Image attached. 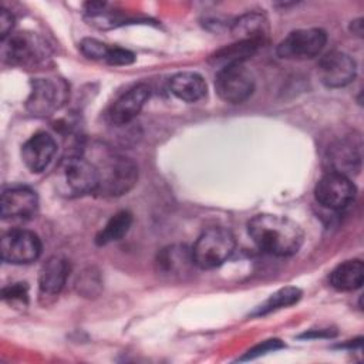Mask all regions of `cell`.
I'll use <instances>...</instances> for the list:
<instances>
[{
    "label": "cell",
    "instance_id": "obj_1",
    "mask_svg": "<svg viewBox=\"0 0 364 364\" xmlns=\"http://www.w3.org/2000/svg\"><path fill=\"white\" fill-rule=\"evenodd\" d=\"M247 232L259 249L282 257L296 255L304 240V233L294 220L272 213L252 218Z\"/></svg>",
    "mask_w": 364,
    "mask_h": 364
},
{
    "label": "cell",
    "instance_id": "obj_2",
    "mask_svg": "<svg viewBox=\"0 0 364 364\" xmlns=\"http://www.w3.org/2000/svg\"><path fill=\"white\" fill-rule=\"evenodd\" d=\"M90 161L97 171L95 193L101 196L115 198L125 195L138 181L136 164L124 155L109 149H98Z\"/></svg>",
    "mask_w": 364,
    "mask_h": 364
},
{
    "label": "cell",
    "instance_id": "obj_3",
    "mask_svg": "<svg viewBox=\"0 0 364 364\" xmlns=\"http://www.w3.org/2000/svg\"><path fill=\"white\" fill-rule=\"evenodd\" d=\"M55 191L65 198H78L97 191V171L94 164L78 154L65 156L54 172Z\"/></svg>",
    "mask_w": 364,
    "mask_h": 364
},
{
    "label": "cell",
    "instance_id": "obj_4",
    "mask_svg": "<svg viewBox=\"0 0 364 364\" xmlns=\"http://www.w3.org/2000/svg\"><path fill=\"white\" fill-rule=\"evenodd\" d=\"M235 236L225 228H209L195 242L192 259L199 269H215L229 259L235 249Z\"/></svg>",
    "mask_w": 364,
    "mask_h": 364
},
{
    "label": "cell",
    "instance_id": "obj_5",
    "mask_svg": "<svg viewBox=\"0 0 364 364\" xmlns=\"http://www.w3.org/2000/svg\"><path fill=\"white\" fill-rule=\"evenodd\" d=\"M68 87L63 80L36 78L26 101L27 111L34 117H48L58 111L67 101Z\"/></svg>",
    "mask_w": 364,
    "mask_h": 364
},
{
    "label": "cell",
    "instance_id": "obj_6",
    "mask_svg": "<svg viewBox=\"0 0 364 364\" xmlns=\"http://www.w3.org/2000/svg\"><path fill=\"white\" fill-rule=\"evenodd\" d=\"M327 34L321 28H299L291 31L277 46V55L284 60L303 61L321 53Z\"/></svg>",
    "mask_w": 364,
    "mask_h": 364
},
{
    "label": "cell",
    "instance_id": "obj_7",
    "mask_svg": "<svg viewBox=\"0 0 364 364\" xmlns=\"http://www.w3.org/2000/svg\"><path fill=\"white\" fill-rule=\"evenodd\" d=\"M215 88L223 101L240 104L252 95L255 78L243 64H233L219 68L215 77Z\"/></svg>",
    "mask_w": 364,
    "mask_h": 364
},
{
    "label": "cell",
    "instance_id": "obj_8",
    "mask_svg": "<svg viewBox=\"0 0 364 364\" xmlns=\"http://www.w3.org/2000/svg\"><path fill=\"white\" fill-rule=\"evenodd\" d=\"M314 196L321 206L340 210L354 199L355 186L348 176L328 171L318 179L314 188Z\"/></svg>",
    "mask_w": 364,
    "mask_h": 364
},
{
    "label": "cell",
    "instance_id": "obj_9",
    "mask_svg": "<svg viewBox=\"0 0 364 364\" xmlns=\"http://www.w3.org/2000/svg\"><path fill=\"white\" fill-rule=\"evenodd\" d=\"M1 259L11 264H27L41 255L40 237L24 229H14L1 237Z\"/></svg>",
    "mask_w": 364,
    "mask_h": 364
},
{
    "label": "cell",
    "instance_id": "obj_10",
    "mask_svg": "<svg viewBox=\"0 0 364 364\" xmlns=\"http://www.w3.org/2000/svg\"><path fill=\"white\" fill-rule=\"evenodd\" d=\"M317 74L324 85L338 88L350 84L355 78L357 65L351 55L334 50L320 58Z\"/></svg>",
    "mask_w": 364,
    "mask_h": 364
},
{
    "label": "cell",
    "instance_id": "obj_11",
    "mask_svg": "<svg viewBox=\"0 0 364 364\" xmlns=\"http://www.w3.org/2000/svg\"><path fill=\"white\" fill-rule=\"evenodd\" d=\"M38 209L37 193L27 186L7 188L1 193L0 215L4 220L31 219Z\"/></svg>",
    "mask_w": 364,
    "mask_h": 364
},
{
    "label": "cell",
    "instance_id": "obj_12",
    "mask_svg": "<svg viewBox=\"0 0 364 364\" xmlns=\"http://www.w3.org/2000/svg\"><path fill=\"white\" fill-rule=\"evenodd\" d=\"M326 161L331 172L350 178L361 168V141L358 138H343L336 141L327 151Z\"/></svg>",
    "mask_w": 364,
    "mask_h": 364
},
{
    "label": "cell",
    "instance_id": "obj_13",
    "mask_svg": "<svg viewBox=\"0 0 364 364\" xmlns=\"http://www.w3.org/2000/svg\"><path fill=\"white\" fill-rule=\"evenodd\" d=\"M3 60L10 65L34 64L43 57V44L34 36L17 33L1 40Z\"/></svg>",
    "mask_w": 364,
    "mask_h": 364
},
{
    "label": "cell",
    "instance_id": "obj_14",
    "mask_svg": "<svg viewBox=\"0 0 364 364\" xmlns=\"http://www.w3.org/2000/svg\"><path fill=\"white\" fill-rule=\"evenodd\" d=\"M70 263L61 256H51L40 269L38 274V296L40 301L48 303L51 299L57 297L63 290L68 274Z\"/></svg>",
    "mask_w": 364,
    "mask_h": 364
},
{
    "label": "cell",
    "instance_id": "obj_15",
    "mask_svg": "<svg viewBox=\"0 0 364 364\" xmlns=\"http://www.w3.org/2000/svg\"><path fill=\"white\" fill-rule=\"evenodd\" d=\"M55 151V139L47 132H37L24 142L21 148V158L31 172L38 173L50 165Z\"/></svg>",
    "mask_w": 364,
    "mask_h": 364
},
{
    "label": "cell",
    "instance_id": "obj_16",
    "mask_svg": "<svg viewBox=\"0 0 364 364\" xmlns=\"http://www.w3.org/2000/svg\"><path fill=\"white\" fill-rule=\"evenodd\" d=\"M151 90L146 84H138L122 94L109 109V119L115 125L129 124L142 109L149 98Z\"/></svg>",
    "mask_w": 364,
    "mask_h": 364
},
{
    "label": "cell",
    "instance_id": "obj_17",
    "mask_svg": "<svg viewBox=\"0 0 364 364\" xmlns=\"http://www.w3.org/2000/svg\"><path fill=\"white\" fill-rule=\"evenodd\" d=\"M195 266L192 250L183 245H172L162 249L156 257L158 273L168 277H182Z\"/></svg>",
    "mask_w": 364,
    "mask_h": 364
},
{
    "label": "cell",
    "instance_id": "obj_18",
    "mask_svg": "<svg viewBox=\"0 0 364 364\" xmlns=\"http://www.w3.org/2000/svg\"><path fill=\"white\" fill-rule=\"evenodd\" d=\"M232 34L236 41L262 44L269 34V21L260 13H246L232 24Z\"/></svg>",
    "mask_w": 364,
    "mask_h": 364
},
{
    "label": "cell",
    "instance_id": "obj_19",
    "mask_svg": "<svg viewBox=\"0 0 364 364\" xmlns=\"http://www.w3.org/2000/svg\"><path fill=\"white\" fill-rule=\"evenodd\" d=\"M169 88L175 97L186 102H195L206 95V82L198 73L183 71L175 74L169 81Z\"/></svg>",
    "mask_w": 364,
    "mask_h": 364
},
{
    "label": "cell",
    "instance_id": "obj_20",
    "mask_svg": "<svg viewBox=\"0 0 364 364\" xmlns=\"http://www.w3.org/2000/svg\"><path fill=\"white\" fill-rule=\"evenodd\" d=\"M364 280V266L358 259L340 263L330 274V284L338 291H353L361 287Z\"/></svg>",
    "mask_w": 364,
    "mask_h": 364
},
{
    "label": "cell",
    "instance_id": "obj_21",
    "mask_svg": "<svg viewBox=\"0 0 364 364\" xmlns=\"http://www.w3.org/2000/svg\"><path fill=\"white\" fill-rule=\"evenodd\" d=\"M259 47L260 46L255 43L236 41L235 44L216 51L210 57V63H213L215 65H219L220 68L233 65V64H243L247 58H250L256 53Z\"/></svg>",
    "mask_w": 364,
    "mask_h": 364
},
{
    "label": "cell",
    "instance_id": "obj_22",
    "mask_svg": "<svg viewBox=\"0 0 364 364\" xmlns=\"http://www.w3.org/2000/svg\"><path fill=\"white\" fill-rule=\"evenodd\" d=\"M132 225V215L128 210H119L109 218L105 226L95 236V243L100 246L121 240Z\"/></svg>",
    "mask_w": 364,
    "mask_h": 364
},
{
    "label": "cell",
    "instance_id": "obj_23",
    "mask_svg": "<svg viewBox=\"0 0 364 364\" xmlns=\"http://www.w3.org/2000/svg\"><path fill=\"white\" fill-rule=\"evenodd\" d=\"M301 297V290L294 287V286H287L283 287L277 291H274L273 294H270V297L267 300H264L260 306H257L255 309V311H252V316H263L267 314L270 311L283 309V307H289L294 303H297Z\"/></svg>",
    "mask_w": 364,
    "mask_h": 364
},
{
    "label": "cell",
    "instance_id": "obj_24",
    "mask_svg": "<svg viewBox=\"0 0 364 364\" xmlns=\"http://www.w3.org/2000/svg\"><path fill=\"white\" fill-rule=\"evenodd\" d=\"M77 290H78V293H81L87 297L98 294L101 290V280H100L98 273L94 272L92 269L82 272L77 280Z\"/></svg>",
    "mask_w": 364,
    "mask_h": 364
},
{
    "label": "cell",
    "instance_id": "obj_25",
    "mask_svg": "<svg viewBox=\"0 0 364 364\" xmlns=\"http://www.w3.org/2000/svg\"><path fill=\"white\" fill-rule=\"evenodd\" d=\"M80 50L85 57H88L91 60H104L105 61L109 47L97 38L88 37V38L81 40Z\"/></svg>",
    "mask_w": 364,
    "mask_h": 364
},
{
    "label": "cell",
    "instance_id": "obj_26",
    "mask_svg": "<svg viewBox=\"0 0 364 364\" xmlns=\"http://www.w3.org/2000/svg\"><path fill=\"white\" fill-rule=\"evenodd\" d=\"M1 297L9 303H27L28 299V287L26 283H13L10 286L3 287Z\"/></svg>",
    "mask_w": 364,
    "mask_h": 364
},
{
    "label": "cell",
    "instance_id": "obj_27",
    "mask_svg": "<svg viewBox=\"0 0 364 364\" xmlns=\"http://www.w3.org/2000/svg\"><path fill=\"white\" fill-rule=\"evenodd\" d=\"M135 55L132 51L121 47H109L105 61L111 65H128L132 64Z\"/></svg>",
    "mask_w": 364,
    "mask_h": 364
},
{
    "label": "cell",
    "instance_id": "obj_28",
    "mask_svg": "<svg viewBox=\"0 0 364 364\" xmlns=\"http://www.w3.org/2000/svg\"><path fill=\"white\" fill-rule=\"evenodd\" d=\"M283 347H284V344H283L280 340H277V338L266 340V341H263V343L255 346L253 348H250V350L240 358V361H243V360H252V358L260 357V355H263V354H266V353H272V351H276V350L283 348Z\"/></svg>",
    "mask_w": 364,
    "mask_h": 364
},
{
    "label": "cell",
    "instance_id": "obj_29",
    "mask_svg": "<svg viewBox=\"0 0 364 364\" xmlns=\"http://www.w3.org/2000/svg\"><path fill=\"white\" fill-rule=\"evenodd\" d=\"M13 26H14L13 14L6 9H1L0 10V37H1V40L7 38L11 34Z\"/></svg>",
    "mask_w": 364,
    "mask_h": 364
},
{
    "label": "cell",
    "instance_id": "obj_30",
    "mask_svg": "<svg viewBox=\"0 0 364 364\" xmlns=\"http://www.w3.org/2000/svg\"><path fill=\"white\" fill-rule=\"evenodd\" d=\"M336 334V331H330V330H318V333H313V331H309V333H304L301 334L300 337L303 338H311V337H333Z\"/></svg>",
    "mask_w": 364,
    "mask_h": 364
},
{
    "label": "cell",
    "instance_id": "obj_31",
    "mask_svg": "<svg viewBox=\"0 0 364 364\" xmlns=\"http://www.w3.org/2000/svg\"><path fill=\"white\" fill-rule=\"evenodd\" d=\"M353 24L351 26H355V28H353V33H355L357 36H361L363 34V20L358 18L355 21H351Z\"/></svg>",
    "mask_w": 364,
    "mask_h": 364
}]
</instances>
